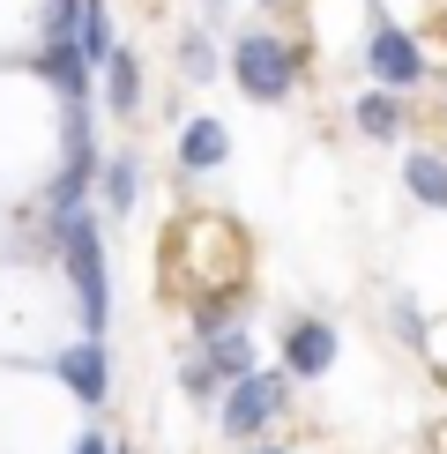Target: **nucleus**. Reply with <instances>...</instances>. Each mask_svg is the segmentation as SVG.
Masks as SVG:
<instances>
[{
    "label": "nucleus",
    "instance_id": "f257e3e1",
    "mask_svg": "<svg viewBox=\"0 0 447 454\" xmlns=\"http://www.w3.org/2000/svg\"><path fill=\"white\" fill-rule=\"evenodd\" d=\"M52 239H60L67 283H74V298H82V328L105 335V320H112V283H105V239H98L90 201H82V209H60V216H52Z\"/></svg>",
    "mask_w": 447,
    "mask_h": 454
},
{
    "label": "nucleus",
    "instance_id": "f03ea898",
    "mask_svg": "<svg viewBox=\"0 0 447 454\" xmlns=\"http://www.w3.org/2000/svg\"><path fill=\"white\" fill-rule=\"evenodd\" d=\"M231 74H239V90L261 105H276V98H291V74H298V52L284 45V37H269V30H254V37H239L231 45Z\"/></svg>",
    "mask_w": 447,
    "mask_h": 454
},
{
    "label": "nucleus",
    "instance_id": "7ed1b4c3",
    "mask_svg": "<svg viewBox=\"0 0 447 454\" xmlns=\"http://www.w3.org/2000/svg\"><path fill=\"white\" fill-rule=\"evenodd\" d=\"M284 403H291V372H247V380H231L224 432H231V440H254L269 418H284Z\"/></svg>",
    "mask_w": 447,
    "mask_h": 454
},
{
    "label": "nucleus",
    "instance_id": "20e7f679",
    "mask_svg": "<svg viewBox=\"0 0 447 454\" xmlns=\"http://www.w3.org/2000/svg\"><path fill=\"white\" fill-rule=\"evenodd\" d=\"M52 372H60V387H67L82 410L112 395V372H105V343H98V335H90V343H67L60 357H52Z\"/></svg>",
    "mask_w": 447,
    "mask_h": 454
},
{
    "label": "nucleus",
    "instance_id": "39448f33",
    "mask_svg": "<svg viewBox=\"0 0 447 454\" xmlns=\"http://www.w3.org/2000/svg\"><path fill=\"white\" fill-rule=\"evenodd\" d=\"M328 365H335V328L328 320H298V328L284 335V372L291 380H321Z\"/></svg>",
    "mask_w": 447,
    "mask_h": 454
},
{
    "label": "nucleus",
    "instance_id": "423d86ee",
    "mask_svg": "<svg viewBox=\"0 0 447 454\" xmlns=\"http://www.w3.org/2000/svg\"><path fill=\"white\" fill-rule=\"evenodd\" d=\"M365 60H372V74H380L388 90H403V82H418V74H425V52L410 45V30H396V23H380V30H372Z\"/></svg>",
    "mask_w": 447,
    "mask_h": 454
},
{
    "label": "nucleus",
    "instance_id": "0eeeda50",
    "mask_svg": "<svg viewBox=\"0 0 447 454\" xmlns=\"http://www.w3.org/2000/svg\"><path fill=\"white\" fill-rule=\"evenodd\" d=\"M224 157H231V135H224L216 120H186V135H179V164L186 172H216Z\"/></svg>",
    "mask_w": 447,
    "mask_h": 454
},
{
    "label": "nucleus",
    "instance_id": "6e6552de",
    "mask_svg": "<svg viewBox=\"0 0 447 454\" xmlns=\"http://www.w3.org/2000/svg\"><path fill=\"white\" fill-rule=\"evenodd\" d=\"M105 98H112V112H142V67H135V52H112V60H105Z\"/></svg>",
    "mask_w": 447,
    "mask_h": 454
},
{
    "label": "nucleus",
    "instance_id": "1a4fd4ad",
    "mask_svg": "<svg viewBox=\"0 0 447 454\" xmlns=\"http://www.w3.org/2000/svg\"><path fill=\"white\" fill-rule=\"evenodd\" d=\"M403 186L425 201V209H447V164L440 157H410L403 164Z\"/></svg>",
    "mask_w": 447,
    "mask_h": 454
},
{
    "label": "nucleus",
    "instance_id": "9d476101",
    "mask_svg": "<svg viewBox=\"0 0 447 454\" xmlns=\"http://www.w3.org/2000/svg\"><path fill=\"white\" fill-rule=\"evenodd\" d=\"M209 365H216V380H247V372H254V343L239 328H224L209 343Z\"/></svg>",
    "mask_w": 447,
    "mask_h": 454
},
{
    "label": "nucleus",
    "instance_id": "9b49d317",
    "mask_svg": "<svg viewBox=\"0 0 447 454\" xmlns=\"http://www.w3.org/2000/svg\"><path fill=\"white\" fill-rule=\"evenodd\" d=\"M358 127H365L372 142H396V127H403V105L388 98V90H365V98H358Z\"/></svg>",
    "mask_w": 447,
    "mask_h": 454
},
{
    "label": "nucleus",
    "instance_id": "f8f14e48",
    "mask_svg": "<svg viewBox=\"0 0 447 454\" xmlns=\"http://www.w3.org/2000/svg\"><path fill=\"white\" fill-rule=\"evenodd\" d=\"M105 201H112V216H127L142 201V172H135V157H112L105 164Z\"/></svg>",
    "mask_w": 447,
    "mask_h": 454
},
{
    "label": "nucleus",
    "instance_id": "ddd939ff",
    "mask_svg": "<svg viewBox=\"0 0 447 454\" xmlns=\"http://www.w3.org/2000/svg\"><path fill=\"white\" fill-rule=\"evenodd\" d=\"M112 52H120V45H112V15H105V0H90V8H82V60L105 67Z\"/></svg>",
    "mask_w": 447,
    "mask_h": 454
},
{
    "label": "nucleus",
    "instance_id": "4468645a",
    "mask_svg": "<svg viewBox=\"0 0 447 454\" xmlns=\"http://www.w3.org/2000/svg\"><path fill=\"white\" fill-rule=\"evenodd\" d=\"M82 8L90 0H45V45H82Z\"/></svg>",
    "mask_w": 447,
    "mask_h": 454
},
{
    "label": "nucleus",
    "instance_id": "2eb2a0df",
    "mask_svg": "<svg viewBox=\"0 0 447 454\" xmlns=\"http://www.w3.org/2000/svg\"><path fill=\"white\" fill-rule=\"evenodd\" d=\"M179 67H186V74H201V82H209V74H216V52H209V37H186Z\"/></svg>",
    "mask_w": 447,
    "mask_h": 454
},
{
    "label": "nucleus",
    "instance_id": "dca6fc26",
    "mask_svg": "<svg viewBox=\"0 0 447 454\" xmlns=\"http://www.w3.org/2000/svg\"><path fill=\"white\" fill-rule=\"evenodd\" d=\"M74 454H120L112 440H98V432H82V440H74Z\"/></svg>",
    "mask_w": 447,
    "mask_h": 454
},
{
    "label": "nucleus",
    "instance_id": "f3484780",
    "mask_svg": "<svg viewBox=\"0 0 447 454\" xmlns=\"http://www.w3.org/2000/svg\"><path fill=\"white\" fill-rule=\"evenodd\" d=\"M254 454H284V447H254Z\"/></svg>",
    "mask_w": 447,
    "mask_h": 454
}]
</instances>
